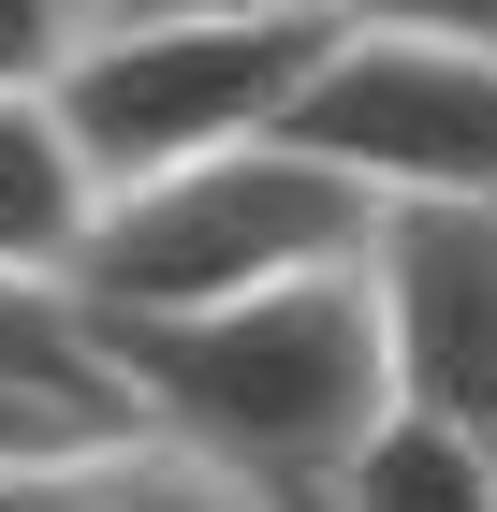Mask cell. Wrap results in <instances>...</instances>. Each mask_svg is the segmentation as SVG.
Here are the masks:
<instances>
[{
    "instance_id": "12",
    "label": "cell",
    "mask_w": 497,
    "mask_h": 512,
    "mask_svg": "<svg viewBox=\"0 0 497 512\" xmlns=\"http://www.w3.org/2000/svg\"><path fill=\"white\" fill-rule=\"evenodd\" d=\"M88 15H322V0H88Z\"/></svg>"
},
{
    "instance_id": "5",
    "label": "cell",
    "mask_w": 497,
    "mask_h": 512,
    "mask_svg": "<svg viewBox=\"0 0 497 512\" xmlns=\"http://www.w3.org/2000/svg\"><path fill=\"white\" fill-rule=\"evenodd\" d=\"M351 278L381 322L395 410L497 439V205H381Z\"/></svg>"
},
{
    "instance_id": "3",
    "label": "cell",
    "mask_w": 497,
    "mask_h": 512,
    "mask_svg": "<svg viewBox=\"0 0 497 512\" xmlns=\"http://www.w3.org/2000/svg\"><path fill=\"white\" fill-rule=\"evenodd\" d=\"M322 44H337V0L322 15H88L74 74L44 103H59V132L103 191H147L176 161L264 147Z\"/></svg>"
},
{
    "instance_id": "9",
    "label": "cell",
    "mask_w": 497,
    "mask_h": 512,
    "mask_svg": "<svg viewBox=\"0 0 497 512\" xmlns=\"http://www.w3.org/2000/svg\"><path fill=\"white\" fill-rule=\"evenodd\" d=\"M0 381H59V395H103L117 410L103 352H88V308L74 293H15V278H0Z\"/></svg>"
},
{
    "instance_id": "8",
    "label": "cell",
    "mask_w": 497,
    "mask_h": 512,
    "mask_svg": "<svg viewBox=\"0 0 497 512\" xmlns=\"http://www.w3.org/2000/svg\"><path fill=\"white\" fill-rule=\"evenodd\" d=\"M0 512H264V498L161 454V439H103V454H59V469H0Z\"/></svg>"
},
{
    "instance_id": "11",
    "label": "cell",
    "mask_w": 497,
    "mask_h": 512,
    "mask_svg": "<svg viewBox=\"0 0 497 512\" xmlns=\"http://www.w3.org/2000/svg\"><path fill=\"white\" fill-rule=\"evenodd\" d=\"M337 15H381V30H439L468 59H497V0H337Z\"/></svg>"
},
{
    "instance_id": "4",
    "label": "cell",
    "mask_w": 497,
    "mask_h": 512,
    "mask_svg": "<svg viewBox=\"0 0 497 512\" xmlns=\"http://www.w3.org/2000/svg\"><path fill=\"white\" fill-rule=\"evenodd\" d=\"M278 132L366 205H497V59H468L439 30L337 15V44L307 59Z\"/></svg>"
},
{
    "instance_id": "7",
    "label": "cell",
    "mask_w": 497,
    "mask_h": 512,
    "mask_svg": "<svg viewBox=\"0 0 497 512\" xmlns=\"http://www.w3.org/2000/svg\"><path fill=\"white\" fill-rule=\"evenodd\" d=\"M322 512H497V439L468 425H424V410H381L322 483H293Z\"/></svg>"
},
{
    "instance_id": "13",
    "label": "cell",
    "mask_w": 497,
    "mask_h": 512,
    "mask_svg": "<svg viewBox=\"0 0 497 512\" xmlns=\"http://www.w3.org/2000/svg\"><path fill=\"white\" fill-rule=\"evenodd\" d=\"M264 512H322V498H264Z\"/></svg>"
},
{
    "instance_id": "1",
    "label": "cell",
    "mask_w": 497,
    "mask_h": 512,
    "mask_svg": "<svg viewBox=\"0 0 497 512\" xmlns=\"http://www.w3.org/2000/svg\"><path fill=\"white\" fill-rule=\"evenodd\" d=\"M117 410L191 454V469L249 483V498H293L351 454V439L395 410L381 381V322H366V278H278V293H234L191 322H88Z\"/></svg>"
},
{
    "instance_id": "6",
    "label": "cell",
    "mask_w": 497,
    "mask_h": 512,
    "mask_svg": "<svg viewBox=\"0 0 497 512\" xmlns=\"http://www.w3.org/2000/svg\"><path fill=\"white\" fill-rule=\"evenodd\" d=\"M88 220H103V176L74 161L44 88H0V278L15 293H74Z\"/></svg>"
},
{
    "instance_id": "2",
    "label": "cell",
    "mask_w": 497,
    "mask_h": 512,
    "mask_svg": "<svg viewBox=\"0 0 497 512\" xmlns=\"http://www.w3.org/2000/svg\"><path fill=\"white\" fill-rule=\"evenodd\" d=\"M366 220L381 205L351 191V176H322L293 132H264V147L176 161L147 191H103L74 308L88 322H191V308H234V293H278V278L366 264Z\"/></svg>"
},
{
    "instance_id": "10",
    "label": "cell",
    "mask_w": 497,
    "mask_h": 512,
    "mask_svg": "<svg viewBox=\"0 0 497 512\" xmlns=\"http://www.w3.org/2000/svg\"><path fill=\"white\" fill-rule=\"evenodd\" d=\"M88 44V0H0V88H59Z\"/></svg>"
}]
</instances>
